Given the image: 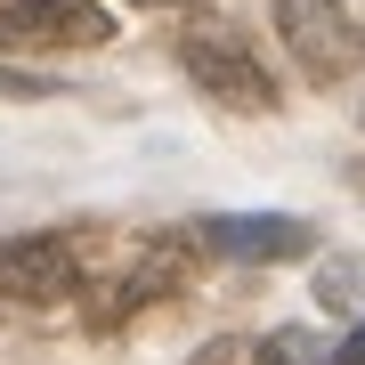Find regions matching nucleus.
Masks as SVG:
<instances>
[{"mask_svg": "<svg viewBox=\"0 0 365 365\" xmlns=\"http://www.w3.org/2000/svg\"><path fill=\"white\" fill-rule=\"evenodd\" d=\"M252 349H244V341H211V349H203V365H244Z\"/></svg>", "mask_w": 365, "mask_h": 365, "instance_id": "obj_7", "label": "nucleus"}, {"mask_svg": "<svg viewBox=\"0 0 365 365\" xmlns=\"http://www.w3.org/2000/svg\"><path fill=\"white\" fill-rule=\"evenodd\" d=\"M114 16L90 0H0V49H98Z\"/></svg>", "mask_w": 365, "mask_h": 365, "instance_id": "obj_4", "label": "nucleus"}, {"mask_svg": "<svg viewBox=\"0 0 365 365\" xmlns=\"http://www.w3.org/2000/svg\"><path fill=\"white\" fill-rule=\"evenodd\" d=\"M179 66H187V81H195L203 98L235 106V114H268V106H276V81L260 73V57H252L235 33H220V25L187 33L179 41Z\"/></svg>", "mask_w": 365, "mask_h": 365, "instance_id": "obj_2", "label": "nucleus"}, {"mask_svg": "<svg viewBox=\"0 0 365 365\" xmlns=\"http://www.w3.org/2000/svg\"><path fill=\"white\" fill-rule=\"evenodd\" d=\"M203 260H300L317 252V235L284 220V211H235V220H195Z\"/></svg>", "mask_w": 365, "mask_h": 365, "instance_id": "obj_5", "label": "nucleus"}, {"mask_svg": "<svg viewBox=\"0 0 365 365\" xmlns=\"http://www.w3.org/2000/svg\"><path fill=\"white\" fill-rule=\"evenodd\" d=\"M341 365H365V325H357L349 341H341Z\"/></svg>", "mask_w": 365, "mask_h": 365, "instance_id": "obj_8", "label": "nucleus"}, {"mask_svg": "<svg viewBox=\"0 0 365 365\" xmlns=\"http://www.w3.org/2000/svg\"><path fill=\"white\" fill-rule=\"evenodd\" d=\"M276 33H284V49L300 57L309 81H349L365 66V25L341 0H276Z\"/></svg>", "mask_w": 365, "mask_h": 365, "instance_id": "obj_1", "label": "nucleus"}, {"mask_svg": "<svg viewBox=\"0 0 365 365\" xmlns=\"http://www.w3.org/2000/svg\"><path fill=\"white\" fill-rule=\"evenodd\" d=\"M66 292H81V244L73 235H9L0 244V300L49 309Z\"/></svg>", "mask_w": 365, "mask_h": 365, "instance_id": "obj_3", "label": "nucleus"}, {"mask_svg": "<svg viewBox=\"0 0 365 365\" xmlns=\"http://www.w3.org/2000/svg\"><path fill=\"white\" fill-rule=\"evenodd\" d=\"M252 365H341V349H333V341H317V333H268L260 341V349H252Z\"/></svg>", "mask_w": 365, "mask_h": 365, "instance_id": "obj_6", "label": "nucleus"}]
</instances>
